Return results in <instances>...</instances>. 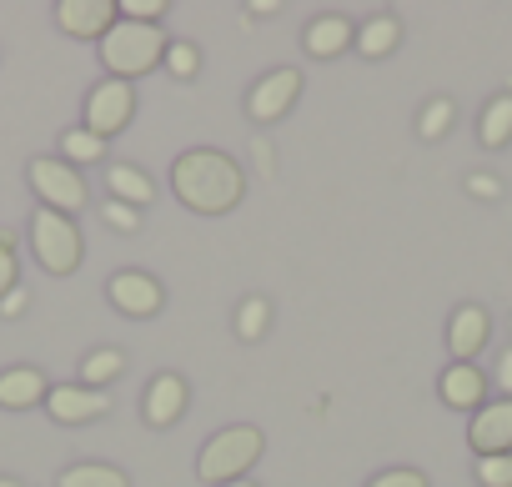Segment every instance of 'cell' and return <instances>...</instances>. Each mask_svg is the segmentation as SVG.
I'll list each match as a JSON object with an SVG mask.
<instances>
[{
	"label": "cell",
	"instance_id": "cell-19",
	"mask_svg": "<svg viewBox=\"0 0 512 487\" xmlns=\"http://www.w3.org/2000/svg\"><path fill=\"white\" fill-rule=\"evenodd\" d=\"M477 141H482L487 151H502V146L512 141V91H502V96H492V101L482 106V116H477Z\"/></svg>",
	"mask_w": 512,
	"mask_h": 487
},
{
	"label": "cell",
	"instance_id": "cell-27",
	"mask_svg": "<svg viewBox=\"0 0 512 487\" xmlns=\"http://www.w3.org/2000/svg\"><path fill=\"white\" fill-rule=\"evenodd\" d=\"M21 287V262H16V241L0 231V297Z\"/></svg>",
	"mask_w": 512,
	"mask_h": 487
},
{
	"label": "cell",
	"instance_id": "cell-28",
	"mask_svg": "<svg viewBox=\"0 0 512 487\" xmlns=\"http://www.w3.org/2000/svg\"><path fill=\"white\" fill-rule=\"evenodd\" d=\"M166 16V0H126L121 6V21H136V26H156Z\"/></svg>",
	"mask_w": 512,
	"mask_h": 487
},
{
	"label": "cell",
	"instance_id": "cell-16",
	"mask_svg": "<svg viewBox=\"0 0 512 487\" xmlns=\"http://www.w3.org/2000/svg\"><path fill=\"white\" fill-rule=\"evenodd\" d=\"M437 392H442L447 407H457V412H477L482 397H487V382H482V372H477L472 362H452V367L442 372Z\"/></svg>",
	"mask_w": 512,
	"mask_h": 487
},
{
	"label": "cell",
	"instance_id": "cell-35",
	"mask_svg": "<svg viewBox=\"0 0 512 487\" xmlns=\"http://www.w3.org/2000/svg\"><path fill=\"white\" fill-rule=\"evenodd\" d=\"M226 487H256V482H251V477H241V482H226Z\"/></svg>",
	"mask_w": 512,
	"mask_h": 487
},
{
	"label": "cell",
	"instance_id": "cell-18",
	"mask_svg": "<svg viewBox=\"0 0 512 487\" xmlns=\"http://www.w3.org/2000/svg\"><path fill=\"white\" fill-rule=\"evenodd\" d=\"M402 46V21H392V16H372V21H362L357 26V56H367V61H382V56H392Z\"/></svg>",
	"mask_w": 512,
	"mask_h": 487
},
{
	"label": "cell",
	"instance_id": "cell-7",
	"mask_svg": "<svg viewBox=\"0 0 512 487\" xmlns=\"http://www.w3.org/2000/svg\"><path fill=\"white\" fill-rule=\"evenodd\" d=\"M131 116H136L131 81H111L106 76L101 86H91V96H86V131H96L106 141V136H121L131 126Z\"/></svg>",
	"mask_w": 512,
	"mask_h": 487
},
{
	"label": "cell",
	"instance_id": "cell-6",
	"mask_svg": "<svg viewBox=\"0 0 512 487\" xmlns=\"http://www.w3.org/2000/svg\"><path fill=\"white\" fill-rule=\"evenodd\" d=\"M297 96H302V71L297 66H277V71H267L246 91V116L256 126H272V121H282L297 106Z\"/></svg>",
	"mask_w": 512,
	"mask_h": 487
},
{
	"label": "cell",
	"instance_id": "cell-3",
	"mask_svg": "<svg viewBox=\"0 0 512 487\" xmlns=\"http://www.w3.org/2000/svg\"><path fill=\"white\" fill-rule=\"evenodd\" d=\"M166 31L161 26H136V21H116L101 36V66L111 71V81H136L146 71H156L166 61Z\"/></svg>",
	"mask_w": 512,
	"mask_h": 487
},
{
	"label": "cell",
	"instance_id": "cell-31",
	"mask_svg": "<svg viewBox=\"0 0 512 487\" xmlns=\"http://www.w3.org/2000/svg\"><path fill=\"white\" fill-rule=\"evenodd\" d=\"M462 186H467V196H477V201H497V196H502V181H497L492 171H472Z\"/></svg>",
	"mask_w": 512,
	"mask_h": 487
},
{
	"label": "cell",
	"instance_id": "cell-14",
	"mask_svg": "<svg viewBox=\"0 0 512 487\" xmlns=\"http://www.w3.org/2000/svg\"><path fill=\"white\" fill-rule=\"evenodd\" d=\"M302 46H307V56H317V61H337V56H347V51L357 46V26H352L347 16H317V21L307 26Z\"/></svg>",
	"mask_w": 512,
	"mask_h": 487
},
{
	"label": "cell",
	"instance_id": "cell-5",
	"mask_svg": "<svg viewBox=\"0 0 512 487\" xmlns=\"http://www.w3.org/2000/svg\"><path fill=\"white\" fill-rule=\"evenodd\" d=\"M26 176H31V191H36L41 206H51V211H61V216L86 211V176H81L71 161H61V156H36V161L26 166Z\"/></svg>",
	"mask_w": 512,
	"mask_h": 487
},
{
	"label": "cell",
	"instance_id": "cell-4",
	"mask_svg": "<svg viewBox=\"0 0 512 487\" xmlns=\"http://www.w3.org/2000/svg\"><path fill=\"white\" fill-rule=\"evenodd\" d=\"M31 252H36V262L51 277H71L81 267V257H86L81 221L76 216H61L51 206H36V216H31Z\"/></svg>",
	"mask_w": 512,
	"mask_h": 487
},
{
	"label": "cell",
	"instance_id": "cell-17",
	"mask_svg": "<svg viewBox=\"0 0 512 487\" xmlns=\"http://www.w3.org/2000/svg\"><path fill=\"white\" fill-rule=\"evenodd\" d=\"M106 186H111V201H126V206H146V201H156V181L141 171V166H126V161H116V166H106Z\"/></svg>",
	"mask_w": 512,
	"mask_h": 487
},
{
	"label": "cell",
	"instance_id": "cell-32",
	"mask_svg": "<svg viewBox=\"0 0 512 487\" xmlns=\"http://www.w3.org/2000/svg\"><path fill=\"white\" fill-rule=\"evenodd\" d=\"M0 317H6V322L26 317V287H16V292H6V297H0Z\"/></svg>",
	"mask_w": 512,
	"mask_h": 487
},
{
	"label": "cell",
	"instance_id": "cell-15",
	"mask_svg": "<svg viewBox=\"0 0 512 487\" xmlns=\"http://www.w3.org/2000/svg\"><path fill=\"white\" fill-rule=\"evenodd\" d=\"M51 392V382L41 377V367H6L0 372V407L6 412H31L41 407Z\"/></svg>",
	"mask_w": 512,
	"mask_h": 487
},
{
	"label": "cell",
	"instance_id": "cell-22",
	"mask_svg": "<svg viewBox=\"0 0 512 487\" xmlns=\"http://www.w3.org/2000/svg\"><path fill=\"white\" fill-rule=\"evenodd\" d=\"M101 156H106V141H101L96 131H86V126L61 131V161H71L76 171H81V166H91V161H101Z\"/></svg>",
	"mask_w": 512,
	"mask_h": 487
},
{
	"label": "cell",
	"instance_id": "cell-1",
	"mask_svg": "<svg viewBox=\"0 0 512 487\" xmlns=\"http://www.w3.org/2000/svg\"><path fill=\"white\" fill-rule=\"evenodd\" d=\"M171 191L186 211L196 216H226L241 206L246 196V176L231 156L211 151V146H191L171 161Z\"/></svg>",
	"mask_w": 512,
	"mask_h": 487
},
{
	"label": "cell",
	"instance_id": "cell-10",
	"mask_svg": "<svg viewBox=\"0 0 512 487\" xmlns=\"http://www.w3.org/2000/svg\"><path fill=\"white\" fill-rule=\"evenodd\" d=\"M106 297H111V307L121 312V317H156L161 312V302H166V292H161V282L156 277H146V272H116L111 282H106Z\"/></svg>",
	"mask_w": 512,
	"mask_h": 487
},
{
	"label": "cell",
	"instance_id": "cell-8",
	"mask_svg": "<svg viewBox=\"0 0 512 487\" xmlns=\"http://www.w3.org/2000/svg\"><path fill=\"white\" fill-rule=\"evenodd\" d=\"M121 21L116 0H56V26L76 41H101Z\"/></svg>",
	"mask_w": 512,
	"mask_h": 487
},
{
	"label": "cell",
	"instance_id": "cell-23",
	"mask_svg": "<svg viewBox=\"0 0 512 487\" xmlns=\"http://www.w3.org/2000/svg\"><path fill=\"white\" fill-rule=\"evenodd\" d=\"M236 337L241 342H262L267 337V327H272V302L267 297H246L241 307H236Z\"/></svg>",
	"mask_w": 512,
	"mask_h": 487
},
{
	"label": "cell",
	"instance_id": "cell-24",
	"mask_svg": "<svg viewBox=\"0 0 512 487\" xmlns=\"http://www.w3.org/2000/svg\"><path fill=\"white\" fill-rule=\"evenodd\" d=\"M452 121H457V106H452L447 96H432V101L422 106V116H417V136H422V141H442V136L452 131Z\"/></svg>",
	"mask_w": 512,
	"mask_h": 487
},
{
	"label": "cell",
	"instance_id": "cell-9",
	"mask_svg": "<svg viewBox=\"0 0 512 487\" xmlns=\"http://www.w3.org/2000/svg\"><path fill=\"white\" fill-rule=\"evenodd\" d=\"M467 442H472L477 457H502V452H512V397L482 402V407L472 412Z\"/></svg>",
	"mask_w": 512,
	"mask_h": 487
},
{
	"label": "cell",
	"instance_id": "cell-30",
	"mask_svg": "<svg viewBox=\"0 0 512 487\" xmlns=\"http://www.w3.org/2000/svg\"><path fill=\"white\" fill-rule=\"evenodd\" d=\"M367 487H427V477L417 467H382Z\"/></svg>",
	"mask_w": 512,
	"mask_h": 487
},
{
	"label": "cell",
	"instance_id": "cell-25",
	"mask_svg": "<svg viewBox=\"0 0 512 487\" xmlns=\"http://www.w3.org/2000/svg\"><path fill=\"white\" fill-rule=\"evenodd\" d=\"M161 66H166V71H171L176 81H191V76L201 71V51H196L191 41H171V46H166V61H161Z\"/></svg>",
	"mask_w": 512,
	"mask_h": 487
},
{
	"label": "cell",
	"instance_id": "cell-20",
	"mask_svg": "<svg viewBox=\"0 0 512 487\" xmlns=\"http://www.w3.org/2000/svg\"><path fill=\"white\" fill-rule=\"evenodd\" d=\"M121 372H126V352L121 347H96V352L81 357V387L106 392V382H116Z\"/></svg>",
	"mask_w": 512,
	"mask_h": 487
},
{
	"label": "cell",
	"instance_id": "cell-34",
	"mask_svg": "<svg viewBox=\"0 0 512 487\" xmlns=\"http://www.w3.org/2000/svg\"><path fill=\"white\" fill-rule=\"evenodd\" d=\"M0 487H26L21 477H0Z\"/></svg>",
	"mask_w": 512,
	"mask_h": 487
},
{
	"label": "cell",
	"instance_id": "cell-13",
	"mask_svg": "<svg viewBox=\"0 0 512 487\" xmlns=\"http://www.w3.org/2000/svg\"><path fill=\"white\" fill-rule=\"evenodd\" d=\"M487 332H492V317H487V307H457L452 312V322H447V352H452V362H472L482 347H487Z\"/></svg>",
	"mask_w": 512,
	"mask_h": 487
},
{
	"label": "cell",
	"instance_id": "cell-21",
	"mask_svg": "<svg viewBox=\"0 0 512 487\" xmlns=\"http://www.w3.org/2000/svg\"><path fill=\"white\" fill-rule=\"evenodd\" d=\"M56 487H131L126 467H111V462H76L56 477Z\"/></svg>",
	"mask_w": 512,
	"mask_h": 487
},
{
	"label": "cell",
	"instance_id": "cell-29",
	"mask_svg": "<svg viewBox=\"0 0 512 487\" xmlns=\"http://www.w3.org/2000/svg\"><path fill=\"white\" fill-rule=\"evenodd\" d=\"M101 216H106V226H111V231H126V236H131V231H141V216H136V206H126V201H106V206H101Z\"/></svg>",
	"mask_w": 512,
	"mask_h": 487
},
{
	"label": "cell",
	"instance_id": "cell-33",
	"mask_svg": "<svg viewBox=\"0 0 512 487\" xmlns=\"http://www.w3.org/2000/svg\"><path fill=\"white\" fill-rule=\"evenodd\" d=\"M497 387H502V397H512V347L497 357Z\"/></svg>",
	"mask_w": 512,
	"mask_h": 487
},
{
	"label": "cell",
	"instance_id": "cell-26",
	"mask_svg": "<svg viewBox=\"0 0 512 487\" xmlns=\"http://www.w3.org/2000/svg\"><path fill=\"white\" fill-rule=\"evenodd\" d=\"M477 482H482V487H512V452H502V457H477Z\"/></svg>",
	"mask_w": 512,
	"mask_h": 487
},
{
	"label": "cell",
	"instance_id": "cell-12",
	"mask_svg": "<svg viewBox=\"0 0 512 487\" xmlns=\"http://www.w3.org/2000/svg\"><path fill=\"white\" fill-rule=\"evenodd\" d=\"M181 412H186V382L176 377V372H156L151 382H146V397H141V417H146V427H171V422H181Z\"/></svg>",
	"mask_w": 512,
	"mask_h": 487
},
{
	"label": "cell",
	"instance_id": "cell-11",
	"mask_svg": "<svg viewBox=\"0 0 512 487\" xmlns=\"http://www.w3.org/2000/svg\"><path fill=\"white\" fill-rule=\"evenodd\" d=\"M46 412H51L61 427H86V422H96V417L111 412V392H96V387H81V382L51 387V392H46Z\"/></svg>",
	"mask_w": 512,
	"mask_h": 487
},
{
	"label": "cell",
	"instance_id": "cell-2",
	"mask_svg": "<svg viewBox=\"0 0 512 487\" xmlns=\"http://www.w3.org/2000/svg\"><path fill=\"white\" fill-rule=\"evenodd\" d=\"M262 447H267L262 427H251V422H231V427H221V432H211V437H206V447H201V457H196V477H201V482H211V487L241 482V477L256 467V457H262Z\"/></svg>",
	"mask_w": 512,
	"mask_h": 487
}]
</instances>
